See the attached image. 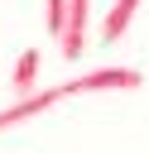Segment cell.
Wrapping results in <instances>:
<instances>
[{"label":"cell","mask_w":149,"mask_h":154,"mask_svg":"<svg viewBox=\"0 0 149 154\" xmlns=\"http://www.w3.org/2000/svg\"><path fill=\"white\" fill-rule=\"evenodd\" d=\"M62 96H77V91H72V82H62V87H43V91L19 96L14 106H5V111H0V130L19 125V120H29V116H43V111H48V106H58Z\"/></svg>","instance_id":"cell-1"},{"label":"cell","mask_w":149,"mask_h":154,"mask_svg":"<svg viewBox=\"0 0 149 154\" xmlns=\"http://www.w3.org/2000/svg\"><path fill=\"white\" fill-rule=\"evenodd\" d=\"M135 87H144V72L139 67H96L87 77H72V91L77 96L82 91H135Z\"/></svg>","instance_id":"cell-2"},{"label":"cell","mask_w":149,"mask_h":154,"mask_svg":"<svg viewBox=\"0 0 149 154\" xmlns=\"http://www.w3.org/2000/svg\"><path fill=\"white\" fill-rule=\"evenodd\" d=\"M87 29H91V0H67V29L58 38V48H62L67 63H77L87 53Z\"/></svg>","instance_id":"cell-3"},{"label":"cell","mask_w":149,"mask_h":154,"mask_svg":"<svg viewBox=\"0 0 149 154\" xmlns=\"http://www.w3.org/2000/svg\"><path fill=\"white\" fill-rule=\"evenodd\" d=\"M135 10H139V0H115V5L106 10V19L96 24V38H101V43H120L125 29H130V19H135Z\"/></svg>","instance_id":"cell-4"},{"label":"cell","mask_w":149,"mask_h":154,"mask_svg":"<svg viewBox=\"0 0 149 154\" xmlns=\"http://www.w3.org/2000/svg\"><path fill=\"white\" fill-rule=\"evenodd\" d=\"M38 63H43V53H38L34 43L14 58V72H10V91H14V96H29V91L38 87Z\"/></svg>","instance_id":"cell-5"},{"label":"cell","mask_w":149,"mask_h":154,"mask_svg":"<svg viewBox=\"0 0 149 154\" xmlns=\"http://www.w3.org/2000/svg\"><path fill=\"white\" fill-rule=\"evenodd\" d=\"M62 29H67V0H48V34L62 38Z\"/></svg>","instance_id":"cell-6"}]
</instances>
